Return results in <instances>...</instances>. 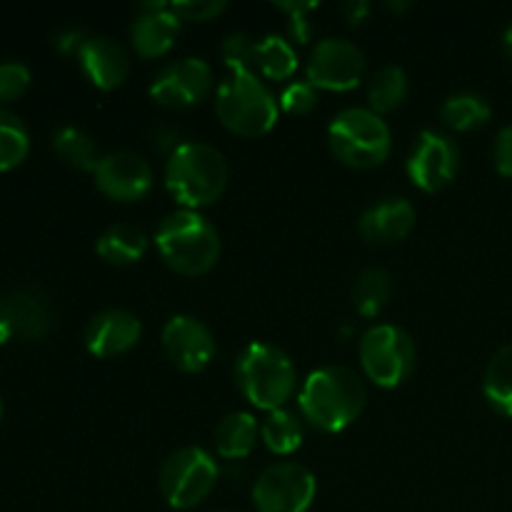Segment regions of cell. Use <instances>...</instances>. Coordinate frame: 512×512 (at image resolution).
I'll return each mask as SVG.
<instances>
[{
  "mask_svg": "<svg viewBox=\"0 0 512 512\" xmlns=\"http://www.w3.org/2000/svg\"><path fill=\"white\" fill-rule=\"evenodd\" d=\"M365 383L355 370L343 365H328L308 375L298 395L303 418L325 433H340L363 413Z\"/></svg>",
  "mask_w": 512,
  "mask_h": 512,
  "instance_id": "cell-1",
  "label": "cell"
},
{
  "mask_svg": "<svg viewBox=\"0 0 512 512\" xmlns=\"http://www.w3.org/2000/svg\"><path fill=\"white\" fill-rule=\"evenodd\" d=\"M228 75L218 85L215 113L230 133L240 138L268 135L278 123V100L263 80L243 65H228Z\"/></svg>",
  "mask_w": 512,
  "mask_h": 512,
  "instance_id": "cell-2",
  "label": "cell"
},
{
  "mask_svg": "<svg viewBox=\"0 0 512 512\" xmlns=\"http://www.w3.org/2000/svg\"><path fill=\"white\" fill-rule=\"evenodd\" d=\"M165 185L183 210L215 203L228 185V163L208 143H180L165 163Z\"/></svg>",
  "mask_w": 512,
  "mask_h": 512,
  "instance_id": "cell-3",
  "label": "cell"
},
{
  "mask_svg": "<svg viewBox=\"0 0 512 512\" xmlns=\"http://www.w3.org/2000/svg\"><path fill=\"white\" fill-rule=\"evenodd\" d=\"M160 258L180 275H205L220 258V235L198 210H178L160 223L155 233Z\"/></svg>",
  "mask_w": 512,
  "mask_h": 512,
  "instance_id": "cell-4",
  "label": "cell"
},
{
  "mask_svg": "<svg viewBox=\"0 0 512 512\" xmlns=\"http://www.w3.org/2000/svg\"><path fill=\"white\" fill-rule=\"evenodd\" d=\"M235 380L243 398L268 413L283 408L298 385L293 360L268 343L245 345L235 363Z\"/></svg>",
  "mask_w": 512,
  "mask_h": 512,
  "instance_id": "cell-5",
  "label": "cell"
},
{
  "mask_svg": "<svg viewBox=\"0 0 512 512\" xmlns=\"http://www.w3.org/2000/svg\"><path fill=\"white\" fill-rule=\"evenodd\" d=\"M328 145L335 158L348 168L370 170L388 160L393 135L378 113L368 108H348L330 123Z\"/></svg>",
  "mask_w": 512,
  "mask_h": 512,
  "instance_id": "cell-6",
  "label": "cell"
},
{
  "mask_svg": "<svg viewBox=\"0 0 512 512\" xmlns=\"http://www.w3.org/2000/svg\"><path fill=\"white\" fill-rule=\"evenodd\" d=\"M418 350L398 325H373L360 338V365L378 388H398L413 375Z\"/></svg>",
  "mask_w": 512,
  "mask_h": 512,
  "instance_id": "cell-7",
  "label": "cell"
},
{
  "mask_svg": "<svg viewBox=\"0 0 512 512\" xmlns=\"http://www.w3.org/2000/svg\"><path fill=\"white\" fill-rule=\"evenodd\" d=\"M220 478L218 463L203 448H180L160 468V493L170 508L190 510L203 503Z\"/></svg>",
  "mask_w": 512,
  "mask_h": 512,
  "instance_id": "cell-8",
  "label": "cell"
},
{
  "mask_svg": "<svg viewBox=\"0 0 512 512\" xmlns=\"http://www.w3.org/2000/svg\"><path fill=\"white\" fill-rule=\"evenodd\" d=\"M318 483L308 468L298 463H275L260 473L253 485L258 512H308Z\"/></svg>",
  "mask_w": 512,
  "mask_h": 512,
  "instance_id": "cell-9",
  "label": "cell"
},
{
  "mask_svg": "<svg viewBox=\"0 0 512 512\" xmlns=\"http://www.w3.org/2000/svg\"><path fill=\"white\" fill-rule=\"evenodd\" d=\"M408 178L425 193L448 188L460 168V148L450 135L438 130H423L408 155Z\"/></svg>",
  "mask_w": 512,
  "mask_h": 512,
  "instance_id": "cell-10",
  "label": "cell"
},
{
  "mask_svg": "<svg viewBox=\"0 0 512 512\" xmlns=\"http://www.w3.org/2000/svg\"><path fill=\"white\" fill-rule=\"evenodd\" d=\"M363 75L365 53L350 40H320L308 58V83L318 90L345 93V90L358 88Z\"/></svg>",
  "mask_w": 512,
  "mask_h": 512,
  "instance_id": "cell-11",
  "label": "cell"
},
{
  "mask_svg": "<svg viewBox=\"0 0 512 512\" xmlns=\"http://www.w3.org/2000/svg\"><path fill=\"white\" fill-rule=\"evenodd\" d=\"M213 90V68L203 58H183L165 65L150 85V98L163 108H190Z\"/></svg>",
  "mask_w": 512,
  "mask_h": 512,
  "instance_id": "cell-12",
  "label": "cell"
},
{
  "mask_svg": "<svg viewBox=\"0 0 512 512\" xmlns=\"http://www.w3.org/2000/svg\"><path fill=\"white\" fill-rule=\"evenodd\" d=\"M163 350L180 373H203L213 363L218 345L203 320L175 315L163 328Z\"/></svg>",
  "mask_w": 512,
  "mask_h": 512,
  "instance_id": "cell-13",
  "label": "cell"
},
{
  "mask_svg": "<svg viewBox=\"0 0 512 512\" xmlns=\"http://www.w3.org/2000/svg\"><path fill=\"white\" fill-rule=\"evenodd\" d=\"M95 188L110 200L118 203H133L145 198L153 188V168L148 160L130 150L103 155L98 168L93 170Z\"/></svg>",
  "mask_w": 512,
  "mask_h": 512,
  "instance_id": "cell-14",
  "label": "cell"
},
{
  "mask_svg": "<svg viewBox=\"0 0 512 512\" xmlns=\"http://www.w3.org/2000/svg\"><path fill=\"white\" fill-rule=\"evenodd\" d=\"M143 325L130 310L108 308L93 315L85 328V348L95 358H118L138 345Z\"/></svg>",
  "mask_w": 512,
  "mask_h": 512,
  "instance_id": "cell-15",
  "label": "cell"
},
{
  "mask_svg": "<svg viewBox=\"0 0 512 512\" xmlns=\"http://www.w3.org/2000/svg\"><path fill=\"white\" fill-rule=\"evenodd\" d=\"M0 313L10 323L15 338L43 340L53 328V303L38 288H18L0 298Z\"/></svg>",
  "mask_w": 512,
  "mask_h": 512,
  "instance_id": "cell-16",
  "label": "cell"
},
{
  "mask_svg": "<svg viewBox=\"0 0 512 512\" xmlns=\"http://www.w3.org/2000/svg\"><path fill=\"white\" fill-rule=\"evenodd\" d=\"M180 33V18L170 10V3H148L140 5L133 25H130V40L138 50L140 58H163L170 53Z\"/></svg>",
  "mask_w": 512,
  "mask_h": 512,
  "instance_id": "cell-17",
  "label": "cell"
},
{
  "mask_svg": "<svg viewBox=\"0 0 512 512\" xmlns=\"http://www.w3.org/2000/svg\"><path fill=\"white\" fill-rule=\"evenodd\" d=\"M80 68L90 83L100 90H115L125 83L130 73V58L120 43L113 38H88L78 53Z\"/></svg>",
  "mask_w": 512,
  "mask_h": 512,
  "instance_id": "cell-18",
  "label": "cell"
},
{
  "mask_svg": "<svg viewBox=\"0 0 512 512\" xmlns=\"http://www.w3.org/2000/svg\"><path fill=\"white\" fill-rule=\"evenodd\" d=\"M360 235L370 245H390L405 240L415 228V208L405 198H385L360 218Z\"/></svg>",
  "mask_w": 512,
  "mask_h": 512,
  "instance_id": "cell-19",
  "label": "cell"
},
{
  "mask_svg": "<svg viewBox=\"0 0 512 512\" xmlns=\"http://www.w3.org/2000/svg\"><path fill=\"white\" fill-rule=\"evenodd\" d=\"M100 258L110 265H133L148 253V235L130 223L110 225L95 243Z\"/></svg>",
  "mask_w": 512,
  "mask_h": 512,
  "instance_id": "cell-20",
  "label": "cell"
},
{
  "mask_svg": "<svg viewBox=\"0 0 512 512\" xmlns=\"http://www.w3.org/2000/svg\"><path fill=\"white\" fill-rule=\"evenodd\" d=\"M258 420L250 413H230L215 430V448L225 460H243L258 443Z\"/></svg>",
  "mask_w": 512,
  "mask_h": 512,
  "instance_id": "cell-21",
  "label": "cell"
},
{
  "mask_svg": "<svg viewBox=\"0 0 512 512\" xmlns=\"http://www.w3.org/2000/svg\"><path fill=\"white\" fill-rule=\"evenodd\" d=\"M483 393L500 415L512 418V345L500 348L488 363Z\"/></svg>",
  "mask_w": 512,
  "mask_h": 512,
  "instance_id": "cell-22",
  "label": "cell"
},
{
  "mask_svg": "<svg viewBox=\"0 0 512 512\" xmlns=\"http://www.w3.org/2000/svg\"><path fill=\"white\" fill-rule=\"evenodd\" d=\"M260 438L270 453L290 455L303 445V425H300L298 415L290 413V410H273L260 425Z\"/></svg>",
  "mask_w": 512,
  "mask_h": 512,
  "instance_id": "cell-23",
  "label": "cell"
},
{
  "mask_svg": "<svg viewBox=\"0 0 512 512\" xmlns=\"http://www.w3.org/2000/svg\"><path fill=\"white\" fill-rule=\"evenodd\" d=\"M493 115V108H490L488 100L478 93H458L450 95L448 100L440 108V118L448 128L453 130H475L480 125H485Z\"/></svg>",
  "mask_w": 512,
  "mask_h": 512,
  "instance_id": "cell-24",
  "label": "cell"
},
{
  "mask_svg": "<svg viewBox=\"0 0 512 512\" xmlns=\"http://www.w3.org/2000/svg\"><path fill=\"white\" fill-rule=\"evenodd\" d=\"M255 65L270 80H288L298 70L295 48L280 35H265L255 48Z\"/></svg>",
  "mask_w": 512,
  "mask_h": 512,
  "instance_id": "cell-25",
  "label": "cell"
},
{
  "mask_svg": "<svg viewBox=\"0 0 512 512\" xmlns=\"http://www.w3.org/2000/svg\"><path fill=\"white\" fill-rule=\"evenodd\" d=\"M390 295H393V280H390V275L383 268L365 270L355 280L353 300L363 318H375V315L383 313Z\"/></svg>",
  "mask_w": 512,
  "mask_h": 512,
  "instance_id": "cell-26",
  "label": "cell"
},
{
  "mask_svg": "<svg viewBox=\"0 0 512 512\" xmlns=\"http://www.w3.org/2000/svg\"><path fill=\"white\" fill-rule=\"evenodd\" d=\"M408 98V75L398 65H385L373 75L368 90V100L373 113H390Z\"/></svg>",
  "mask_w": 512,
  "mask_h": 512,
  "instance_id": "cell-27",
  "label": "cell"
},
{
  "mask_svg": "<svg viewBox=\"0 0 512 512\" xmlns=\"http://www.w3.org/2000/svg\"><path fill=\"white\" fill-rule=\"evenodd\" d=\"M53 150L58 153V158L78 170H95L100 163L98 145L80 128H60L53 135Z\"/></svg>",
  "mask_w": 512,
  "mask_h": 512,
  "instance_id": "cell-28",
  "label": "cell"
},
{
  "mask_svg": "<svg viewBox=\"0 0 512 512\" xmlns=\"http://www.w3.org/2000/svg\"><path fill=\"white\" fill-rule=\"evenodd\" d=\"M30 135L23 120L0 108V173L13 170L28 158Z\"/></svg>",
  "mask_w": 512,
  "mask_h": 512,
  "instance_id": "cell-29",
  "label": "cell"
},
{
  "mask_svg": "<svg viewBox=\"0 0 512 512\" xmlns=\"http://www.w3.org/2000/svg\"><path fill=\"white\" fill-rule=\"evenodd\" d=\"M318 105V88L308 83V80H295L280 95V108L290 115H308L313 113Z\"/></svg>",
  "mask_w": 512,
  "mask_h": 512,
  "instance_id": "cell-30",
  "label": "cell"
},
{
  "mask_svg": "<svg viewBox=\"0 0 512 512\" xmlns=\"http://www.w3.org/2000/svg\"><path fill=\"white\" fill-rule=\"evenodd\" d=\"M30 85V70L18 60H8L0 63V103H10L18 100L20 95L28 90Z\"/></svg>",
  "mask_w": 512,
  "mask_h": 512,
  "instance_id": "cell-31",
  "label": "cell"
},
{
  "mask_svg": "<svg viewBox=\"0 0 512 512\" xmlns=\"http://www.w3.org/2000/svg\"><path fill=\"white\" fill-rule=\"evenodd\" d=\"M225 8L228 5L223 0H180V3H170V10L180 20H190V23H208V20L218 18Z\"/></svg>",
  "mask_w": 512,
  "mask_h": 512,
  "instance_id": "cell-32",
  "label": "cell"
},
{
  "mask_svg": "<svg viewBox=\"0 0 512 512\" xmlns=\"http://www.w3.org/2000/svg\"><path fill=\"white\" fill-rule=\"evenodd\" d=\"M255 48L258 40L250 38L248 33H233L225 38L223 55L228 65H243V68H253L255 65Z\"/></svg>",
  "mask_w": 512,
  "mask_h": 512,
  "instance_id": "cell-33",
  "label": "cell"
},
{
  "mask_svg": "<svg viewBox=\"0 0 512 512\" xmlns=\"http://www.w3.org/2000/svg\"><path fill=\"white\" fill-rule=\"evenodd\" d=\"M275 8L290 15V35L295 43H308L313 35V23H310L308 13H313L318 3H278Z\"/></svg>",
  "mask_w": 512,
  "mask_h": 512,
  "instance_id": "cell-34",
  "label": "cell"
},
{
  "mask_svg": "<svg viewBox=\"0 0 512 512\" xmlns=\"http://www.w3.org/2000/svg\"><path fill=\"white\" fill-rule=\"evenodd\" d=\"M493 160L500 175L512 178V125H505L498 133V140H495L493 148Z\"/></svg>",
  "mask_w": 512,
  "mask_h": 512,
  "instance_id": "cell-35",
  "label": "cell"
},
{
  "mask_svg": "<svg viewBox=\"0 0 512 512\" xmlns=\"http://www.w3.org/2000/svg\"><path fill=\"white\" fill-rule=\"evenodd\" d=\"M85 35H83V30H75V28H70V30H63V33H58V38H55V45H58L60 50H63V53H68V55H78L80 53V48H83L85 45Z\"/></svg>",
  "mask_w": 512,
  "mask_h": 512,
  "instance_id": "cell-36",
  "label": "cell"
},
{
  "mask_svg": "<svg viewBox=\"0 0 512 512\" xmlns=\"http://www.w3.org/2000/svg\"><path fill=\"white\" fill-rule=\"evenodd\" d=\"M343 15L350 25H360L370 15V5L365 0H348L343 5Z\"/></svg>",
  "mask_w": 512,
  "mask_h": 512,
  "instance_id": "cell-37",
  "label": "cell"
},
{
  "mask_svg": "<svg viewBox=\"0 0 512 512\" xmlns=\"http://www.w3.org/2000/svg\"><path fill=\"white\" fill-rule=\"evenodd\" d=\"M10 338H13V330H10V323L5 320V315L0 313V345L8 343Z\"/></svg>",
  "mask_w": 512,
  "mask_h": 512,
  "instance_id": "cell-38",
  "label": "cell"
},
{
  "mask_svg": "<svg viewBox=\"0 0 512 512\" xmlns=\"http://www.w3.org/2000/svg\"><path fill=\"white\" fill-rule=\"evenodd\" d=\"M503 45H505V53L510 55V60H512V25L508 30H505V35H503Z\"/></svg>",
  "mask_w": 512,
  "mask_h": 512,
  "instance_id": "cell-39",
  "label": "cell"
},
{
  "mask_svg": "<svg viewBox=\"0 0 512 512\" xmlns=\"http://www.w3.org/2000/svg\"><path fill=\"white\" fill-rule=\"evenodd\" d=\"M0 420H3V400H0Z\"/></svg>",
  "mask_w": 512,
  "mask_h": 512,
  "instance_id": "cell-40",
  "label": "cell"
},
{
  "mask_svg": "<svg viewBox=\"0 0 512 512\" xmlns=\"http://www.w3.org/2000/svg\"><path fill=\"white\" fill-rule=\"evenodd\" d=\"M213 512H230V510H213Z\"/></svg>",
  "mask_w": 512,
  "mask_h": 512,
  "instance_id": "cell-41",
  "label": "cell"
}]
</instances>
